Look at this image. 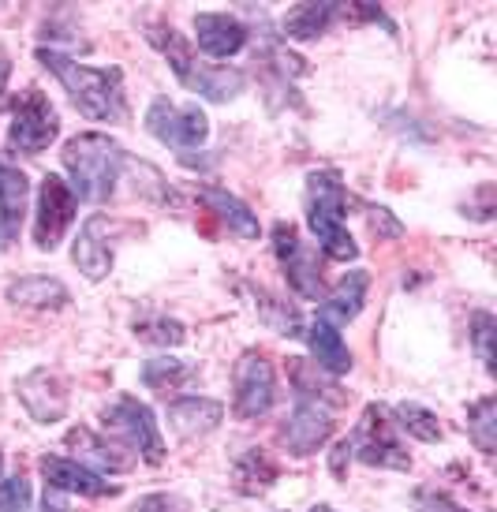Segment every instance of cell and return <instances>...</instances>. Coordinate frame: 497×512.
<instances>
[{"label":"cell","mask_w":497,"mask_h":512,"mask_svg":"<svg viewBox=\"0 0 497 512\" xmlns=\"http://www.w3.org/2000/svg\"><path fill=\"white\" fill-rule=\"evenodd\" d=\"M38 60L68 86V94L79 105V113H86L90 120H105V124L124 116V79H120L116 68L75 64L71 57L53 53V49H38Z\"/></svg>","instance_id":"6da1fadb"},{"label":"cell","mask_w":497,"mask_h":512,"mask_svg":"<svg viewBox=\"0 0 497 512\" xmlns=\"http://www.w3.org/2000/svg\"><path fill=\"white\" fill-rule=\"evenodd\" d=\"M64 169L71 172L75 180V195L86 202H105L113 195L116 180H120V169H124V146L101 135V131H86V135H75L64 143Z\"/></svg>","instance_id":"7a4b0ae2"},{"label":"cell","mask_w":497,"mask_h":512,"mask_svg":"<svg viewBox=\"0 0 497 512\" xmlns=\"http://www.w3.org/2000/svg\"><path fill=\"white\" fill-rule=\"evenodd\" d=\"M307 221H311L314 236H318L329 258L352 262L359 255L352 232L344 228V184L333 169L311 172V180H307Z\"/></svg>","instance_id":"3957f363"},{"label":"cell","mask_w":497,"mask_h":512,"mask_svg":"<svg viewBox=\"0 0 497 512\" xmlns=\"http://www.w3.org/2000/svg\"><path fill=\"white\" fill-rule=\"evenodd\" d=\"M352 445V453L370 464V468H393V471H408L412 468V456L404 453V445H400L397 430L389 423V415L385 408L378 404H370L363 419H359V430H355V438L348 441Z\"/></svg>","instance_id":"277c9868"},{"label":"cell","mask_w":497,"mask_h":512,"mask_svg":"<svg viewBox=\"0 0 497 512\" xmlns=\"http://www.w3.org/2000/svg\"><path fill=\"white\" fill-rule=\"evenodd\" d=\"M60 120L57 109L45 101L42 90H27L12 101V128H8V143L19 154H42L45 146L57 139Z\"/></svg>","instance_id":"5b68a950"},{"label":"cell","mask_w":497,"mask_h":512,"mask_svg":"<svg viewBox=\"0 0 497 512\" xmlns=\"http://www.w3.org/2000/svg\"><path fill=\"white\" fill-rule=\"evenodd\" d=\"M75 221V191H71L60 176H45L42 191H38V217H34V243L42 251H57L64 232Z\"/></svg>","instance_id":"8992f818"},{"label":"cell","mask_w":497,"mask_h":512,"mask_svg":"<svg viewBox=\"0 0 497 512\" xmlns=\"http://www.w3.org/2000/svg\"><path fill=\"white\" fill-rule=\"evenodd\" d=\"M105 427L113 430V434H120L131 449H139L150 464H161V460H165V441L157 434L154 412H150L146 404H139V400H131V397L116 400L113 408L105 412Z\"/></svg>","instance_id":"52a82bcc"},{"label":"cell","mask_w":497,"mask_h":512,"mask_svg":"<svg viewBox=\"0 0 497 512\" xmlns=\"http://www.w3.org/2000/svg\"><path fill=\"white\" fill-rule=\"evenodd\" d=\"M146 131L169 146H199L210 135V120L199 105H169L161 98L146 113Z\"/></svg>","instance_id":"ba28073f"},{"label":"cell","mask_w":497,"mask_h":512,"mask_svg":"<svg viewBox=\"0 0 497 512\" xmlns=\"http://www.w3.org/2000/svg\"><path fill=\"white\" fill-rule=\"evenodd\" d=\"M273 251H277V262H281L288 285L296 288L299 296L318 299L322 296V273H318V258L299 243V232L292 225L277 221L273 225Z\"/></svg>","instance_id":"9c48e42d"},{"label":"cell","mask_w":497,"mask_h":512,"mask_svg":"<svg viewBox=\"0 0 497 512\" xmlns=\"http://www.w3.org/2000/svg\"><path fill=\"white\" fill-rule=\"evenodd\" d=\"M232 382H236V415L240 419H258L273 408V367L266 363V356L247 352L236 363Z\"/></svg>","instance_id":"30bf717a"},{"label":"cell","mask_w":497,"mask_h":512,"mask_svg":"<svg viewBox=\"0 0 497 512\" xmlns=\"http://www.w3.org/2000/svg\"><path fill=\"white\" fill-rule=\"evenodd\" d=\"M19 400L38 423H57L68 412V389L60 382V374L38 367L19 382Z\"/></svg>","instance_id":"8fae6325"},{"label":"cell","mask_w":497,"mask_h":512,"mask_svg":"<svg viewBox=\"0 0 497 512\" xmlns=\"http://www.w3.org/2000/svg\"><path fill=\"white\" fill-rule=\"evenodd\" d=\"M333 434V423H329V412L318 408L314 400H299L296 412L288 415V423L281 427V441L292 449L296 456H311L314 449H322Z\"/></svg>","instance_id":"7c38bea8"},{"label":"cell","mask_w":497,"mask_h":512,"mask_svg":"<svg viewBox=\"0 0 497 512\" xmlns=\"http://www.w3.org/2000/svg\"><path fill=\"white\" fill-rule=\"evenodd\" d=\"M42 475L53 490H68V494H83V498H116L120 494L116 483H105L101 475H94L75 460H64V456H45Z\"/></svg>","instance_id":"4fadbf2b"},{"label":"cell","mask_w":497,"mask_h":512,"mask_svg":"<svg viewBox=\"0 0 497 512\" xmlns=\"http://www.w3.org/2000/svg\"><path fill=\"white\" fill-rule=\"evenodd\" d=\"M195 34H199V45L210 57H236L243 42H247V27H243L240 19L221 12L195 15Z\"/></svg>","instance_id":"5bb4252c"},{"label":"cell","mask_w":497,"mask_h":512,"mask_svg":"<svg viewBox=\"0 0 497 512\" xmlns=\"http://www.w3.org/2000/svg\"><path fill=\"white\" fill-rule=\"evenodd\" d=\"M101 232H105V217H90L83 232H79V240H75V266L90 281H101L105 273L113 270V251H109V243L101 240Z\"/></svg>","instance_id":"9a60e30c"},{"label":"cell","mask_w":497,"mask_h":512,"mask_svg":"<svg viewBox=\"0 0 497 512\" xmlns=\"http://www.w3.org/2000/svg\"><path fill=\"white\" fill-rule=\"evenodd\" d=\"M221 415H225V408L210 397H187V400H176L169 408L172 427H176V434H184V438L210 434L221 423Z\"/></svg>","instance_id":"2e32d148"},{"label":"cell","mask_w":497,"mask_h":512,"mask_svg":"<svg viewBox=\"0 0 497 512\" xmlns=\"http://www.w3.org/2000/svg\"><path fill=\"white\" fill-rule=\"evenodd\" d=\"M307 344H311V356L318 359V367L329 370V374H348L352 370V352H348V344L341 341V333L337 326H329V322H314L307 329Z\"/></svg>","instance_id":"e0dca14e"},{"label":"cell","mask_w":497,"mask_h":512,"mask_svg":"<svg viewBox=\"0 0 497 512\" xmlns=\"http://www.w3.org/2000/svg\"><path fill=\"white\" fill-rule=\"evenodd\" d=\"M370 277L363 270H352L341 285L326 296V307H322V322H352L355 314L363 311V296H367Z\"/></svg>","instance_id":"ac0fdd59"},{"label":"cell","mask_w":497,"mask_h":512,"mask_svg":"<svg viewBox=\"0 0 497 512\" xmlns=\"http://www.w3.org/2000/svg\"><path fill=\"white\" fill-rule=\"evenodd\" d=\"M199 199L206 202L213 214L221 217L236 236H243V240H255L258 236V217L251 214L236 195H228V191H221V187H199Z\"/></svg>","instance_id":"d6986e66"},{"label":"cell","mask_w":497,"mask_h":512,"mask_svg":"<svg viewBox=\"0 0 497 512\" xmlns=\"http://www.w3.org/2000/svg\"><path fill=\"white\" fill-rule=\"evenodd\" d=\"M8 299L19 307H34V311H57L68 303V288L53 277H23V281L8 285Z\"/></svg>","instance_id":"ffe728a7"},{"label":"cell","mask_w":497,"mask_h":512,"mask_svg":"<svg viewBox=\"0 0 497 512\" xmlns=\"http://www.w3.org/2000/svg\"><path fill=\"white\" fill-rule=\"evenodd\" d=\"M341 15L337 4H299L288 12L284 19V30H288V38H296V42H307V38H318V34H326V27Z\"/></svg>","instance_id":"44dd1931"},{"label":"cell","mask_w":497,"mask_h":512,"mask_svg":"<svg viewBox=\"0 0 497 512\" xmlns=\"http://www.w3.org/2000/svg\"><path fill=\"white\" fill-rule=\"evenodd\" d=\"M281 468L270 460L266 449H247V453L236 460V483H240L243 494H258V490H270L277 483Z\"/></svg>","instance_id":"7402d4cb"},{"label":"cell","mask_w":497,"mask_h":512,"mask_svg":"<svg viewBox=\"0 0 497 512\" xmlns=\"http://www.w3.org/2000/svg\"><path fill=\"white\" fill-rule=\"evenodd\" d=\"M23 210H27V176L12 165H0V217H4L8 236L19 228Z\"/></svg>","instance_id":"603a6c76"},{"label":"cell","mask_w":497,"mask_h":512,"mask_svg":"<svg viewBox=\"0 0 497 512\" xmlns=\"http://www.w3.org/2000/svg\"><path fill=\"white\" fill-rule=\"evenodd\" d=\"M191 378H195V367L172 356L150 359V363L142 367V382L150 385V389H157V393H176V389L187 385Z\"/></svg>","instance_id":"cb8c5ba5"},{"label":"cell","mask_w":497,"mask_h":512,"mask_svg":"<svg viewBox=\"0 0 497 512\" xmlns=\"http://www.w3.org/2000/svg\"><path fill=\"white\" fill-rule=\"evenodd\" d=\"M468 434L479 453L490 456L497 449V400L494 397H483L479 404L468 408Z\"/></svg>","instance_id":"d4e9b609"},{"label":"cell","mask_w":497,"mask_h":512,"mask_svg":"<svg viewBox=\"0 0 497 512\" xmlns=\"http://www.w3.org/2000/svg\"><path fill=\"white\" fill-rule=\"evenodd\" d=\"M397 419H400V427L408 430L412 438H419V441H441L438 419L426 412V408H419V404H400Z\"/></svg>","instance_id":"484cf974"},{"label":"cell","mask_w":497,"mask_h":512,"mask_svg":"<svg viewBox=\"0 0 497 512\" xmlns=\"http://www.w3.org/2000/svg\"><path fill=\"white\" fill-rule=\"evenodd\" d=\"M494 329H497V322L486 311H479L471 318V341H475V352H479L486 370H494V348H490V344H494Z\"/></svg>","instance_id":"4316f807"},{"label":"cell","mask_w":497,"mask_h":512,"mask_svg":"<svg viewBox=\"0 0 497 512\" xmlns=\"http://www.w3.org/2000/svg\"><path fill=\"white\" fill-rule=\"evenodd\" d=\"M139 337L150 344L172 348V344H184V326H180V322H169V318H154V322H142Z\"/></svg>","instance_id":"83f0119b"},{"label":"cell","mask_w":497,"mask_h":512,"mask_svg":"<svg viewBox=\"0 0 497 512\" xmlns=\"http://www.w3.org/2000/svg\"><path fill=\"white\" fill-rule=\"evenodd\" d=\"M0 512H30L27 479H8V483H0Z\"/></svg>","instance_id":"f1b7e54d"},{"label":"cell","mask_w":497,"mask_h":512,"mask_svg":"<svg viewBox=\"0 0 497 512\" xmlns=\"http://www.w3.org/2000/svg\"><path fill=\"white\" fill-rule=\"evenodd\" d=\"M135 512H187V501L172 498V494H150L135 505Z\"/></svg>","instance_id":"f546056e"},{"label":"cell","mask_w":497,"mask_h":512,"mask_svg":"<svg viewBox=\"0 0 497 512\" xmlns=\"http://www.w3.org/2000/svg\"><path fill=\"white\" fill-rule=\"evenodd\" d=\"M419 512H468L460 509L453 498H445V494H426L423 501H419Z\"/></svg>","instance_id":"4dcf8cb0"},{"label":"cell","mask_w":497,"mask_h":512,"mask_svg":"<svg viewBox=\"0 0 497 512\" xmlns=\"http://www.w3.org/2000/svg\"><path fill=\"white\" fill-rule=\"evenodd\" d=\"M370 225H374V228H382L385 236H400V232H404V228H400L397 221L389 217V210H370Z\"/></svg>","instance_id":"1f68e13d"},{"label":"cell","mask_w":497,"mask_h":512,"mask_svg":"<svg viewBox=\"0 0 497 512\" xmlns=\"http://www.w3.org/2000/svg\"><path fill=\"white\" fill-rule=\"evenodd\" d=\"M8 75H12V64L0 60V105H4V86H8Z\"/></svg>","instance_id":"d6a6232c"},{"label":"cell","mask_w":497,"mask_h":512,"mask_svg":"<svg viewBox=\"0 0 497 512\" xmlns=\"http://www.w3.org/2000/svg\"><path fill=\"white\" fill-rule=\"evenodd\" d=\"M42 512H68V505H60L57 498H49V494H45V501H42Z\"/></svg>","instance_id":"836d02e7"},{"label":"cell","mask_w":497,"mask_h":512,"mask_svg":"<svg viewBox=\"0 0 497 512\" xmlns=\"http://www.w3.org/2000/svg\"><path fill=\"white\" fill-rule=\"evenodd\" d=\"M4 243H8V228L0 225V251H4Z\"/></svg>","instance_id":"e575fe53"},{"label":"cell","mask_w":497,"mask_h":512,"mask_svg":"<svg viewBox=\"0 0 497 512\" xmlns=\"http://www.w3.org/2000/svg\"><path fill=\"white\" fill-rule=\"evenodd\" d=\"M311 512H333V509H326V505H318V509H311Z\"/></svg>","instance_id":"d590c367"},{"label":"cell","mask_w":497,"mask_h":512,"mask_svg":"<svg viewBox=\"0 0 497 512\" xmlns=\"http://www.w3.org/2000/svg\"><path fill=\"white\" fill-rule=\"evenodd\" d=\"M0 475H4V464H0ZM0 483H4V479H0Z\"/></svg>","instance_id":"8d00e7d4"}]
</instances>
